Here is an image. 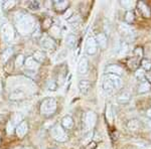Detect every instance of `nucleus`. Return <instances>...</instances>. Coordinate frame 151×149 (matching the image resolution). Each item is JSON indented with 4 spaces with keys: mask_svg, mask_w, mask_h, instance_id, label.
<instances>
[{
    "mask_svg": "<svg viewBox=\"0 0 151 149\" xmlns=\"http://www.w3.org/2000/svg\"><path fill=\"white\" fill-rule=\"evenodd\" d=\"M119 31H120V33L122 35L125 36L126 38H128V40H132L133 36H134V33H135V31H134V29L131 27L130 25H128L127 23H120V25H119Z\"/></svg>",
    "mask_w": 151,
    "mask_h": 149,
    "instance_id": "nucleus-6",
    "label": "nucleus"
},
{
    "mask_svg": "<svg viewBox=\"0 0 151 149\" xmlns=\"http://www.w3.org/2000/svg\"><path fill=\"white\" fill-rule=\"evenodd\" d=\"M58 88V85L55 82H53V81H50L47 84V90L48 91H55Z\"/></svg>",
    "mask_w": 151,
    "mask_h": 149,
    "instance_id": "nucleus-35",
    "label": "nucleus"
},
{
    "mask_svg": "<svg viewBox=\"0 0 151 149\" xmlns=\"http://www.w3.org/2000/svg\"><path fill=\"white\" fill-rule=\"evenodd\" d=\"M146 115H147V117L151 120V108H149L147 110V112H146Z\"/></svg>",
    "mask_w": 151,
    "mask_h": 149,
    "instance_id": "nucleus-45",
    "label": "nucleus"
},
{
    "mask_svg": "<svg viewBox=\"0 0 151 149\" xmlns=\"http://www.w3.org/2000/svg\"><path fill=\"white\" fill-rule=\"evenodd\" d=\"M25 67L27 70H35L36 69V67H37V63L35 60L32 58V57H29L26 58L25 60Z\"/></svg>",
    "mask_w": 151,
    "mask_h": 149,
    "instance_id": "nucleus-23",
    "label": "nucleus"
},
{
    "mask_svg": "<svg viewBox=\"0 0 151 149\" xmlns=\"http://www.w3.org/2000/svg\"><path fill=\"white\" fill-rule=\"evenodd\" d=\"M50 33L55 36V37H58V35H60V28H58V26L57 25H53L52 26V28H50Z\"/></svg>",
    "mask_w": 151,
    "mask_h": 149,
    "instance_id": "nucleus-34",
    "label": "nucleus"
},
{
    "mask_svg": "<svg viewBox=\"0 0 151 149\" xmlns=\"http://www.w3.org/2000/svg\"><path fill=\"white\" fill-rule=\"evenodd\" d=\"M121 5L123 6V8L127 9L128 11H131V9H133V7L135 6V2L130 1V0H124V1H121Z\"/></svg>",
    "mask_w": 151,
    "mask_h": 149,
    "instance_id": "nucleus-26",
    "label": "nucleus"
},
{
    "mask_svg": "<svg viewBox=\"0 0 151 149\" xmlns=\"http://www.w3.org/2000/svg\"><path fill=\"white\" fill-rule=\"evenodd\" d=\"M1 32H2V37L5 41H11L14 37V32H13V28L10 24L5 23L1 28Z\"/></svg>",
    "mask_w": 151,
    "mask_h": 149,
    "instance_id": "nucleus-5",
    "label": "nucleus"
},
{
    "mask_svg": "<svg viewBox=\"0 0 151 149\" xmlns=\"http://www.w3.org/2000/svg\"><path fill=\"white\" fill-rule=\"evenodd\" d=\"M15 22L17 30L21 35H27L35 29V19L28 14H17V17L15 18Z\"/></svg>",
    "mask_w": 151,
    "mask_h": 149,
    "instance_id": "nucleus-1",
    "label": "nucleus"
},
{
    "mask_svg": "<svg viewBox=\"0 0 151 149\" xmlns=\"http://www.w3.org/2000/svg\"><path fill=\"white\" fill-rule=\"evenodd\" d=\"M14 5H15V1H5L2 4V7H3V9L7 10V9H10Z\"/></svg>",
    "mask_w": 151,
    "mask_h": 149,
    "instance_id": "nucleus-33",
    "label": "nucleus"
},
{
    "mask_svg": "<svg viewBox=\"0 0 151 149\" xmlns=\"http://www.w3.org/2000/svg\"><path fill=\"white\" fill-rule=\"evenodd\" d=\"M117 100L120 104H127L131 100V94L128 91H124L119 95Z\"/></svg>",
    "mask_w": 151,
    "mask_h": 149,
    "instance_id": "nucleus-17",
    "label": "nucleus"
},
{
    "mask_svg": "<svg viewBox=\"0 0 151 149\" xmlns=\"http://www.w3.org/2000/svg\"><path fill=\"white\" fill-rule=\"evenodd\" d=\"M137 6H138V11L140 12L141 15H142L143 17L144 18H149L151 16V9H150V7L145 3V2H143V1L138 2Z\"/></svg>",
    "mask_w": 151,
    "mask_h": 149,
    "instance_id": "nucleus-9",
    "label": "nucleus"
},
{
    "mask_svg": "<svg viewBox=\"0 0 151 149\" xmlns=\"http://www.w3.org/2000/svg\"><path fill=\"white\" fill-rule=\"evenodd\" d=\"M150 90H151V85L146 80L141 81L139 86L137 88V92L139 93V94H145V93L149 92Z\"/></svg>",
    "mask_w": 151,
    "mask_h": 149,
    "instance_id": "nucleus-15",
    "label": "nucleus"
},
{
    "mask_svg": "<svg viewBox=\"0 0 151 149\" xmlns=\"http://www.w3.org/2000/svg\"><path fill=\"white\" fill-rule=\"evenodd\" d=\"M127 48H128L127 43L123 42L122 46H121V50H120V53H121V55H125L126 52H127Z\"/></svg>",
    "mask_w": 151,
    "mask_h": 149,
    "instance_id": "nucleus-40",
    "label": "nucleus"
},
{
    "mask_svg": "<svg viewBox=\"0 0 151 149\" xmlns=\"http://www.w3.org/2000/svg\"><path fill=\"white\" fill-rule=\"evenodd\" d=\"M67 57V53L65 52V50H62V52L60 53H58V55H57V60H58V62H60V60H64V58Z\"/></svg>",
    "mask_w": 151,
    "mask_h": 149,
    "instance_id": "nucleus-38",
    "label": "nucleus"
},
{
    "mask_svg": "<svg viewBox=\"0 0 151 149\" xmlns=\"http://www.w3.org/2000/svg\"><path fill=\"white\" fill-rule=\"evenodd\" d=\"M24 62V57L22 55H19L17 58H16V60H15V63L17 67H20V66H22V63Z\"/></svg>",
    "mask_w": 151,
    "mask_h": 149,
    "instance_id": "nucleus-37",
    "label": "nucleus"
},
{
    "mask_svg": "<svg viewBox=\"0 0 151 149\" xmlns=\"http://www.w3.org/2000/svg\"><path fill=\"white\" fill-rule=\"evenodd\" d=\"M95 40H96L97 45H99L100 48H106V46H107V36L105 35L104 33H99V35H97Z\"/></svg>",
    "mask_w": 151,
    "mask_h": 149,
    "instance_id": "nucleus-18",
    "label": "nucleus"
},
{
    "mask_svg": "<svg viewBox=\"0 0 151 149\" xmlns=\"http://www.w3.org/2000/svg\"><path fill=\"white\" fill-rule=\"evenodd\" d=\"M45 55L42 52H40V50L35 52V53H33V55H32V58L37 63L43 62V60H45Z\"/></svg>",
    "mask_w": 151,
    "mask_h": 149,
    "instance_id": "nucleus-24",
    "label": "nucleus"
},
{
    "mask_svg": "<svg viewBox=\"0 0 151 149\" xmlns=\"http://www.w3.org/2000/svg\"><path fill=\"white\" fill-rule=\"evenodd\" d=\"M72 14H73V11L70 10V9H68V11L64 14V18L69 19V18L70 17V16H72Z\"/></svg>",
    "mask_w": 151,
    "mask_h": 149,
    "instance_id": "nucleus-43",
    "label": "nucleus"
},
{
    "mask_svg": "<svg viewBox=\"0 0 151 149\" xmlns=\"http://www.w3.org/2000/svg\"><path fill=\"white\" fill-rule=\"evenodd\" d=\"M13 129H14L13 124H12L11 122H8V124H7V133H8V134H12V132H13Z\"/></svg>",
    "mask_w": 151,
    "mask_h": 149,
    "instance_id": "nucleus-41",
    "label": "nucleus"
},
{
    "mask_svg": "<svg viewBox=\"0 0 151 149\" xmlns=\"http://www.w3.org/2000/svg\"><path fill=\"white\" fill-rule=\"evenodd\" d=\"M22 115H21L20 113H15L12 116V120L10 121L12 124H13V126L15 125H18V123L20 124L21 122H22Z\"/></svg>",
    "mask_w": 151,
    "mask_h": 149,
    "instance_id": "nucleus-25",
    "label": "nucleus"
},
{
    "mask_svg": "<svg viewBox=\"0 0 151 149\" xmlns=\"http://www.w3.org/2000/svg\"><path fill=\"white\" fill-rule=\"evenodd\" d=\"M105 77L110 81L115 90L121 89V87H122V85H123V81L121 79V77H118V76H115V75H107V76H105Z\"/></svg>",
    "mask_w": 151,
    "mask_h": 149,
    "instance_id": "nucleus-11",
    "label": "nucleus"
},
{
    "mask_svg": "<svg viewBox=\"0 0 151 149\" xmlns=\"http://www.w3.org/2000/svg\"><path fill=\"white\" fill-rule=\"evenodd\" d=\"M55 8H57V10H64V9L67 8L68 6V2L67 1H55Z\"/></svg>",
    "mask_w": 151,
    "mask_h": 149,
    "instance_id": "nucleus-29",
    "label": "nucleus"
},
{
    "mask_svg": "<svg viewBox=\"0 0 151 149\" xmlns=\"http://www.w3.org/2000/svg\"><path fill=\"white\" fill-rule=\"evenodd\" d=\"M147 124H148V128L151 129V120H150V121H148V122H147Z\"/></svg>",
    "mask_w": 151,
    "mask_h": 149,
    "instance_id": "nucleus-47",
    "label": "nucleus"
},
{
    "mask_svg": "<svg viewBox=\"0 0 151 149\" xmlns=\"http://www.w3.org/2000/svg\"><path fill=\"white\" fill-rule=\"evenodd\" d=\"M12 53L13 52H12L11 48H7L5 52L2 53V62H6V60L12 55Z\"/></svg>",
    "mask_w": 151,
    "mask_h": 149,
    "instance_id": "nucleus-30",
    "label": "nucleus"
},
{
    "mask_svg": "<svg viewBox=\"0 0 151 149\" xmlns=\"http://www.w3.org/2000/svg\"><path fill=\"white\" fill-rule=\"evenodd\" d=\"M40 45L43 50H52L53 48H55V43L50 36L47 35H45L42 38H41V41H40Z\"/></svg>",
    "mask_w": 151,
    "mask_h": 149,
    "instance_id": "nucleus-8",
    "label": "nucleus"
},
{
    "mask_svg": "<svg viewBox=\"0 0 151 149\" xmlns=\"http://www.w3.org/2000/svg\"><path fill=\"white\" fill-rule=\"evenodd\" d=\"M145 80L147 81V82L151 85V73H148V74L146 73V75H145Z\"/></svg>",
    "mask_w": 151,
    "mask_h": 149,
    "instance_id": "nucleus-44",
    "label": "nucleus"
},
{
    "mask_svg": "<svg viewBox=\"0 0 151 149\" xmlns=\"http://www.w3.org/2000/svg\"><path fill=\"white\" fill-rule=\"evenodd\" d=\"M27 129H28L27 123H26V122H21V123L18 124L17 127H16V135H17L19 138H22L26 134V132H27Z\"/></svg>",
    "mask_w": 151,
    "mask_h": 149,
    "instance_id": "nucleus-14",
    "label": "nucleus"
},
{
    "mask_svg": "<svg viewBox=\"0 0 151 149\" xmlns=\"http://www.w3.org/2000/svg\"><path fill=\"white\" fill-rule=\"evenodd\" d=\"M106 73L108 75H115L120 77L124 74V70L118 65H109L106 68Z\"/></svg>",
    "mask_w": 151,
    "mask_h": 149,
    "instance_id": "nucleus-10",
    "label": "nucleus"
},
{
    "mask_svg": "<svg viewBox=\"0 0 151 149\" xmlns=\"http://www.w3.org/2000/svg\"><path fill=\"white\" fill-rule=\"evenodd\" d=\"M24 96H25V92H24L23 90L15 89L10 93L9 98H10L11 100H19V99H22V98H24Z\"/></svg>",
    "mask_w": 151,
    "mask_h": 149,
    "instance_id": "nucleus-16",
    "label": "nucleus"
},
{
    "mask_svg": "<svg viewBox=\"0 0 151 149\" xmlns=\"http://www.w3.org/2000/svg\"><path fill=\"white\" fill-rule=\"evenodd\" d=\"M1 91H2V86H1V82H0V94H1Z\"/></svg>",
    "mask_w": 151,
    "mask_h": 149,
    "instance_id": "nucleus-48",
    "label": "nucleus"
},
{
    "mask_svg": "<svg viewBox=\"0 0 151 149\" xmlns=\"http://www.w3.org/2000/svg\"><path fill=\"white\" fill-rule=\"evenodd\" d=\"M97 121V116L93 111H88L84 116V123L88 129H92Z\"/></svg>",
    "mask_w": 151,
    "mask_h": 149,
    "instance_id": "nucleus-4",
    "label": "nucleus"
},
{
    "mask_svg": "<svg viewBox=\"0 0 151 149\" xmlns=\"http://www.w3.org/2000/svg\"><path fill=\"white\" fill-rule=\"evenodd\" d=\"M127 128H128V130L133 131V132L139 130L140 121L137 120V119H131V120H129L127 123Z\"/></svg>",
    "mask_w": 151,
    "mask_h": 149,
    "instance_id": "nucleus-19",
    "label": "nucleus"
},
{
    "mask_svg": "<svg viewBox=\"0 0 151 149\" xmlns=\"http://www.w3.org/2000/svg\"><path fill=\"white\" fill-rule=\"evenodd\" d=\"M25 149H31V148H25Z\"/></svg>",
    "mask_w": 151,
    "mask_h": 149,
    "instance_id": "nucleus-49",
    "label": "nucleus"
},
{
    "mask_svg": "<svg viewBox=\"0 0 151 149\" xmlns=\"http://www.w3.org/2000/svg\"><path fill=\"white\" fill-rule=\"evenodd\" d=\"M86 52L88 55H95L97 53V42L93 36H90L86 41Z\"/></svg>",
    "mask_w": 151,
    "mask_h": 149,
    "instance_id": "nucleus-7",
    "label": "nucleus"
},
{
    "mask_svg": "<svg viewBox=\"0 0 151 149\" xmlns=\"http://www.w3.org/2000/svg\"><path fill=\"white\" fill-rule=\"evenodd\" d=\"M88 69H89V63H88V60L86 58H83L79 62V65H78V72H79V74L84 75L88 72Z\"/></svg>",
    "mask_w": 151,
    "mask_h": 149,
    "instance_id": "nucleus-13",
    "label": "nucleus"
},
{
    "mask_svg": "<svg viewBox=\"0 0 151 149\" xmlns=\"http://www.w3.org/2000/svg\"><path fill=\"white\" fill-rule=\"evenodd\" d=\"M50 134H52V138L58 142H65L68 139L67 133L60 125H55V127H52L50 130Z\"/></svg>",
    "mask_w": 151,
    "mask_h": 149,
    "instance_id": "nucleus-3",
    "label": "nucleus"
},
{
    "mask_svg": "<svg viewBox=\"0 0 151 149\" xmlns=\"http://www.w3.org/2000/svg\"><path fill=\"white\" fill-rule=\"evenodd\" d=\"M134 53L135 55H137L138 58H142L143 57V50L141 48H136L135 50H134Z\"/></svg>",
    "mask_w": 151,
    "mask_h": 149,
    "instance_id": "nucleus-39",
    "label": "nucleus"
},
{
    "mask_svg": "<svg viewBox=\"0 0 151 149\" xmlns=\"http://www.w3.org/2000/svg\"><path fill=\"white\" fill-rule=\"evenodd\" d=\"M138 148H140V149H151V145H149V144H146V143H140V144H138Z\"/></svg>",
    "mask_w": 151,
    "mask_h": 149,
    "instance_id": "nucleus-42",
    "label": "nucleus"
},
{
    "mask_svg": "<svg viewBox=\"0 0 151 149\" xmlns=\"http://www.w3.org/2000/svg\"><path fill=\"white\" fill-rule=\"evenodd\" d=\"M102 87H103V90L105 92H107V93H112L114 91V87H113V85L111 84V82L109 81L108 79H107L106 77H104V79H103V83H102Z\"/></svg>",
    "mask_w": 151,
    "mask_h": 149,
    "instance_id": "nucleus-20",
    "label": "nucleus"
},
{
    "mask_svg": "<svg viewBox=\"0 0 151 149\" xmlns=\"http://www.w3.org/2000/svg\"><path fill=\"white\" fill-rule=\"evenodd\" d=\"M65 43H67V45L69 46L70 48H74L76 43H77V37H76L75 35H69L67 36V40H65Z\"/></svg>",
    "mask_w": 151,
    "mask_h": 149,
    "instance_id": "nucleus-22",
    "label": "nucleus"
},
{
    "mask_svg": "<svg viewBox=\"0 0 151 149\" xmlns=\"http://www.w3.org/2000/svg\"><path fill=\"white\" fill-rule=\"evenodd\" d=\"M125 19L128 23H132L134 21V19H135L133 12L132 11H127V13H126V15H125Z\"/></svg>",
    "mask_w": 151,
    "mask_h": 149,
    "instance_id": "nucleus-31",
    "label": "nucleus"
},
{
    "mask_svg": "<svg viewBox=\"0 0 151 149\" xmlns=\"http://www.w3.org/2000/svg\"><path fill=\"white\" fill-rule=\"evenodd\" d=\"M106 117H107V120L109 121V123H112V122H113V114H112V110H111L110 106H109L106 110Z\"/></svg>",
    "mask_w": 151,
    "mask_h": 149,
    "instance_id": "nucleus-32",
    "label": "nucleus"
},
{
    "mask_svg": "<svg viewBox=\"0 0 151 149\" xmlns=\"http://www.w3.org/2000/svg\"><path fill=\"white\" fill-rule=\"evenodd\" d=\"M145 75H146V72L143 69H138V70H136V72H135L136 79L139 80V81H144Z\"/></svg>",
    "mask_w": 151,
    "mask_h": 149,
    "instance_id": "nucleus-28",
    "label": "nucleus"
},
{
    "mask_svg": "<svg viewBox=\"0 0 151 149\" xmlns=\"http://www.w3.org/2000/svg\"><path fill=\"white\" fill-rule=\"evenodd\" d=\"M57 101H55L53 98H47L45 99V101L41 103V106H40V113L42 115H52L57 110Z\"/></svg>",
    "mask_w": 151,
    "mask_h": 149,
    "instance_id": "nucleus-2",
    "label": "nucleus"
},
{
    "mask_svg": "<svg viewBox=\"0 0 151 149\" xmlns=\"http://www.w3.org/2000/svg\"><path fill=\"white\" fill-rule=\"evenodd\" d=\"M29 7H30L32 10H38V9L40 8V3L37 1H32L30 3V5H29Z\"/></svg>",
    "mask_w": 151,
    "mask_h": 149,
    "instance_id": "nucleus-36",
    "label": "nucleus"
},
{
    "mask_svg": "<svg viewBox=\"0 0 151 149\" xmlns=\"http://www.w3.org/2000/svg\"><path fill=\"white\" fill-rule=\"evenodd\" d=\"M38 35H40V26H36V31H35V33H33V35H35V36H37Z\"/></svg>",
    "mask_w": 151,
    "mask_h": 149,
    "instance_id": "nucleus-46",
    "label": "nucleus"
},
{
    "mask_svg": "<svg viewBox=\"0 0 151 149\" xmlns=\"http://www.w3.org/2000/svg\"><path fill=\"white\" fill-rule=\"evenodd\" d=\"M78 87L82 94H88L91 89V83L88 80H81L78 84Z\"/></svg>",
    "mask_w": 151,
    "mask_h": 149,
    "instance_id": "nucleus-12",
    "label": "nucleus"
},
{
    "mask_svg": "<svg viewBox=\"0 0 151 149\" xmlns=\"http://www.w3.org/2000/svg\"><path fill=\"white\" fill-rule=\"evenodd\" d=\"M141 66H142L141 69H143L145 72H149V71H151V60H147V58L142 60V62H141Z\"/></svg>",
    "mask_w": 151,
    "mask_h": 149,
    "instance_id": "nucleus-27",
    "label": "nucleus"
},
{
    "mask_svg": "<svg viewBox=\"0 0 151 149\" xmlns=\"http://www.w3.org/2000/svg\"><path fill=\"white\" fill-rule=\"evenodd\" d=\"M150 138H151V133H150Z\"/></svg>",
    "mask_w": 151,
    "mask_h": 149,
    "instance_id": "nucleus-50",
    "label": "nucleus"
},
{
    "mask_svg": "<svg viewBox=\"0 0 151 149\" xmlns=\"http://www.w3.org/2000/svg\"><path fill=\"white\" fill-rule=\"evenodd\" d=\"M62 125L65 129H72L73 126H74V120L70 116H65L62 120Z\"/></svg>",
    "mask_w": 151,
    "mask_h": 149,
    "instance_id": "nucleus-21",
    "label": "nucleus"
}]
</instances>
